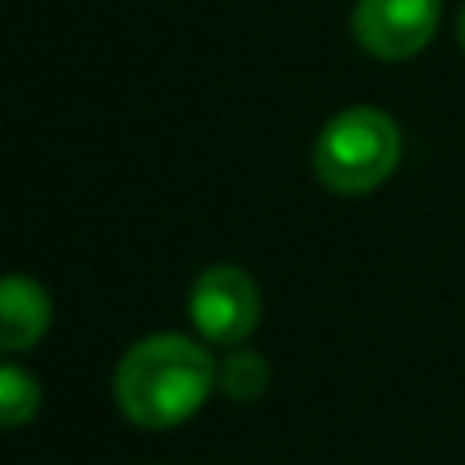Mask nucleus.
I'll return each instance as SVG.
<instances>
[{"label": "nucleus", "mask_w": 465, "mask_h": 465, "mask_svg": "<svg viewBox=\"0 0 465 465\" xmlns=\"http://www.w3.org/2000/svg\"><path fill=\"white\" fill-rule=\"evenodd\" d=\"M404 139L392 114L376 106H347L314 139V176L339 196L376 193L401 168Z\"/></svg>", "instance_id": "f03ea898"}, {"label": "nucleus", "mask_w": 465, "mask_h": 465, "mask_svg": "<svg viewBox=\"0 0 465 465\" xmlns=\"http://www.w3.org/2000/svg\"><path fill=\"white\" fill-rule=\"evenodd\" d=\"M458 37H461V45H465V8H461V16H458Z\"/></svg>", "instance_id": "6e6552de"}, {"label": "nucleus", "mask_w": 465, "mask_h": 465, "mask_svg": "<svg viewBox=\"0 0 465 465\" xmlns=\"http://www.w3.org/2000/svg\"><path fill=\"white\" fill-rule=\"evenodd\" d=\"M221 380L213 351L180 331L139 339L114 368V404L139 429H176L204 409Z\"/></svg>", "instance_id": "f257e3e1"}, {"label": "nucleus", "mask_w": 465, "mask_h": 465, "mask_svg": "<svg viewBox=\"0 0 465 465\" xmlns=\"http://www.w3.org/2000/svg\"><path fill=\"white\" fill-rule=\"evenodd\" d=\"M217 388L229 396V401H237V404H253V401H262L265 388H270V363H265V355L245 351V347L229 351V360L221 363V380H217Z\"/></svg>", "instance_id": "423d86ee"}, {"label": "nucleus", "mask_w": 465, "mask_h": 465, "mask_svg": "<svg viewBox=\"0 0 465 465\" xmlns=\"http://www.w3.org/2000/svg\"><path fill=\"white\" fill-rule=\"evenodd\" d=\"M41 409V384L33 380V371H25L21 363H5L0 368V420L5 429H21L25 420H33Z\"/></svg>", "instance_id": "0eeeda50"}, {"label": "nucleus", "mask_w": 465, "mask_h": 465, "mask_svg": "<svg viewBox=\"0 0 465 465\" xmlns=\"http://www.w3.org/2000/svg\"><path fill=\"white\" fill-rule=\"evenodd\" d=\"M49 322H54V302H49L45 286L25 273H8L0 282V351L21 355L37 347Z\"/></svg>", "instance_id": "39448f33"}, {"label": "nucleus", "mask_w": 465, "mask_h": 465, "mask_svg": "<svg viewBox=\"0 0 465 465\" xmlns=\"http://www.w3.org/2000/svg\"><path fill=\"white\" fill-rule=\"evenodd\" d=\"M188 319L201 339L217 347H241L262 322V290L241 265H209L188 290Z\"/></svg>", "instance_id": "7ed1b4c3"}, {"label": "nucleus", "mask_w": 465, "mask_h": 465, "mask_svg": "<svg viewBox=\"0 0 465 465\" xmlns=\"http://www.w3.org/2000/svg\"><path fill=\"white\" fill-rule=\"evenodd\" d=\"M441 0H355L351 33L380 62H409L433 41Z\"/></svg>", "instance_id": "20e7f679"}]
</instances>
